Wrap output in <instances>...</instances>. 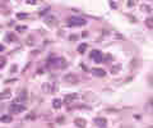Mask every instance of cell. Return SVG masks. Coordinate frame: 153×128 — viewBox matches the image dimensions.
I'll return each instance as SVG.
<instances>
[{
    "label": "cell",
    "mask_w": 153,
    "mask_h": 128,
    "mask_svg": "<svg viewBox=\"0 0 153 128\" xmlns=\"http://www.w3.org/2000/svg\"><path fill=\"white\" fill-rule=\"evenodd\" d=\"M66 65V62L63 58H56V59H50L47 67L49 68H64Z\"/></svg>",
    "instance_id": "cell-1"
},
{
    "label": "cell",
    "mask_w": 153,
    "mask_h": 128,
    "mask_svg": "<svg viewBox=\"0 0 153 128\" xmlns=\"http://www.w3.org/2000/svg\"><path fill=\"white\" fill-rule=\"evenodd\" d=\"M87 23V21L81 17H70L69 21H68V26L70 27H75V26H84Z\"/></svg>",
    "instance_id": "cell-2"
},
{
    "label": "cell",
    "mask_w": 153,
    "mask_h": 128,
    "mask_svg": "<svg viewBox=\"0 0 153 128\" xmlns=\"http://www.w3.org/2000/svg\"><path fill=\"white\" fill-rule=\"evenodd\" d=\"M24 110H26V106L23 104H19V103H14L9 106V112L14 113V114H19L22 112H24Z\"/></svg>",
    "instance_id": "cell-3"
},
{
    "label": "cell",
    "mask_w": 153,
    "mask_h": 128,
    "mask_svg": "<svg viewBox=\"0 0 153 128\" xmlns=\"http://www.w3.org/2000/svg\"><path fill=\"white\" fill-rule=\"evenodd\" d=\"M65 82L68 83H70V85H77V83H79V77L74 73H68L64 76V78H63Z\"/></svg>",
    "instance_id": "cell-4"
},
{
    "label": "cell",
    "mask_w": 153,
    "mask_h": 128,
    "mask_svg": "<svg viewBox=\"0 0 153 128\" xmlns=\"http://www.w3.org/2000/svg\"><path fill=\"white\" fill-rule=\"evenodd\" d=\"M27 99H28V92H27V90H22L20 93H19V96H18V99H17L14 103H19V104H22V103H26V101H27Z\"/></svg>",
    "instance_id": "cell-5"
},
{
    "label": "cell",
    "mask_w": 153,
    "mask_h": 128,
    "mask_svg": "<svg viewBox=\"0 0 153 128\" xmlns=\"http://www.w3.org/2000/svg\"><path fill=\"white\" fill-rule=\"evenodd\" d=\"M79 96L78 93H69V95H66L65 97H64V101L66 103V104H70V103H73V101H75V100H78Z\"/></svg>",
    "instance_id": "cell-6"
},
{
    "label": "cell",
    "mask_w": 153,
    "mask_h": 128,
    "mask_svg": "<svg viewBox=\"0 0 153 128\" xmlns=\"http://www.w3.org/2000/svg\"><path fill=\"white\" fill-rule=\"evenodd\" d=\"M144 110H145L147 113H149V114L153 113V97H149L148 100H147L145 106H144Z\"/></svg>",
    "instance_id": "cell-7"
},
{
    "label": "cell",
    "mask_w": 153,
    "mask_h": 128,
    "mask_svg": "<svg viewBox=\"0 0 153 128\" xmlns=\"http://www.w3.org/2000/svg\"><path fill=\"white\" fill-rule=\"evenodd\" d=\"M74 124H75L78 128H86L87 122H86V119H83V118H75V119H74Z\"/></svg>",
    "instance_id": "cell-8"
},
{
    "label": "cell",
    "mask_w": 153,
    "mask_h": 128,
    "mask_svg": "<svg viewBox=\"0 0 153 128\" xmlns=\"http://www.w3.org/2000/svg\"><path fill=\"white\" fill-rule=\"evenodd\" d=\"M45 22H46L47 26L52 27V26L56 24V17H54V15H47L46 18H45Z\"/></svg>",
    "instance_id": "cell-9"
},
{
    "label": "cell",
    "mask_w": 153,
    "mask_h": 128,
    "mask_svg": "<svg viewBox=\"0 0 153 128\" xmlns=\"http://www.w3.org/2000/svg\"><path fill=\"white\" fill-rule=\"evenodd\" d=\"M92 73L96 77H105L106 76V72L103 69H101V68H93L92 69Z\"/></svg>",
    "instance_id": "cell-10"
},
{
    "label": "cell",
    "mask_w": 153,
    "mask_h": 128,
    "mask_svg": "<svg viewBox=\"0 0 153 128\" xmlns=\"http://www.w3.org/2000/svg\"><path fill=\"white\" fill-rule=\"evenodd\" d=\"M12 97V92H10L9 88H7V90H4L1 93H0V100H8Z\"/></svg>",
    "instance_id": "cell-11"
},
{
    "label": "cell",
    "mask_w": 153,
    "mask_h": 128,
    "mask_svg": "<svg viewBox=\"0 0 153 128\" xmlns=\"http://www.w3.org/2000/svg\"><path fill=\"white\" fill-rule=\"evenodd\" d=\"M94 123L97 124L98 127H101V128H105L106 124H107V120L105 118H96L94 119Z\"/></svg>",
    "instance_id": "cell-12"
},
{
    "label": "cell",
    "mask_w": 153,
    "mask_h": 128,
    "mask_svg": "<svg viewBox=\"0 0 153 128\" xmlns=\"http://www.w3.org/2000/svg\"><path fill=\"white\" fill-rule=\"evenodd\" d=\"M42 90L45 92H47V93H51L52 92V85H51V83H45V85L42 86Z\"/></svg>",
    "instance_id": "cell-13"
},
{
    "label": "cell",
    "mask_w": 153,
    "mask_h": 128,
    "mask_svg": "<svg viewBox=\"0 0 153 128\" xmlns=\"http://www.w3.org/2000/svg\"><path fill=\"white\" fill-rule=\"evenodd\" d=\"M87 47H88V45H87L86 42L81 44V45L78 46V51H79V54H84V53H86V50H87Z\"/></svg>",
    "instance_id": "cell-14"
},
{
    "label": "cell",
    "mask_w": 153,
    "mask_h": 128,
    "mask_svg": "<svg viewBox=\"0 0 153 128\" xmlns=\"http://www.w3.org/2000/svg\"><path fill=\"white\" fill-rule=\"evenodd\" d=\"M0 120H1V123H10V122H12V116L10 115H1L0 116Z\"/></svg>",
    "instance_id": "cell-15"
},
{
    "label": "cell",
    "mask_w": 153,
    "mask_h": 128,
    "mask_svg": "<svg viewBox=\"0 0 153 128\" xmlns=\"http://www.w3.org/2000/svg\"><path fill=\"white\" fill-rule=\"evenodd\" d=\"M7 41H8V42H14V41H17V37H15L14 33H8V35H7Z\"/></svg>",
    "instance_id": "cell-16"
},
{
    "label": "cell",
    "mask_w": 153,
    "mask_h": 128,
    "mask_svg": "<svg viewBox=\"0 0 153 128\" xmlns=\"http://www.w3.org/2000/svg\"><path fill=\"white\" fill-rule=\"evenodd\" d=\"M52 106L55 108V109H60L61 108V101L59 99H55L54 101H52Z\"/></svg>",
    "instance_id": "cell-17"
},
{
    "label": "cell",
    "mask_w": 153,
    "mask_h": 128,
    "mask_svg": "<svg viewBox=\"0 0 153 128\" xmlns=\"http://www.w3.org/2000/svg\"><path fill=\"white\" fill-rule=\"evenodd\" d=\"M145 26L148 27V28L153 30V18H147L145 19Z\"/></svg>",
    "instance_id": "cell-18"
},
{
    "label": "cell",
    "mask_w": 153,
    "mask_h": 128,
    "mask_svg": "<svg viewBox=\"0 0 153 128\" xmlns=\"http://www.w3.org/2000/svg\"><path fill=\"white\" fill-rule=\"evenodd\" d=\"M140 9L143 10V12H148V13H151V12H152V8L149 7V5H147V4H143V5L140 7Z\"/></svg>",
    "instance_id": "cell-19"
},
{
    "label": "cell",
    "mask_w": 153,
    "mask_h": 128,
    "mask_svg": "<svg viewBox=\"0 0 153 128\" xmlns=\"http://www.w3.org/2000/svg\"><path fill=\"white\" fill-rule=\"evenodd\" d=\"M17 18L18 19H26V18H28V14L27 13H18L17 14Z\"/></svg>",
    "instance_id": "cell-20"
},
{
    "label": "cell",
    "mask_w": 153,
    "mask_h": 128,
    "mask_svg": "<svg viewBox=\"0 0 153 128\" xmlns=\"http://www.w3.org/2000/svg\"><path fill=\"white\" fill-rule=\"evenodd\" d=\"M120 68H121L120 64H119V65H114V67L111 68V72H112V73H117V72L120 70Z\"/></svg>",
    "instance_id": "cell-21"
},
{
    "label": "cell",
    "mask_w": 153,
    "mask_h": 128,
    "mask_svg": "<svg viewBox=\"0 0 153 128\" xmlns=\"http://www.w3.org/2000/svg\"><path fill=\"white\" fill-rule=\"evenodd\" d=\"M93 59H94V62H96V63H102V54L100 53L97 57H94Z\"/></svg>",
    "instance_id": "cell-22"
},
{
    "label": "cell",
    "mask_w": 153,
    "mask_h": 128,
    "mask_svg": "<svg viewBox=\"0 0 153 128\" xmlns=\"http://www.w3.org/2000/svg\"><path fill=\"white\" fill-rule=\"evenodd\" d=\"M15 30L18 31V32H24V31L27 30V27H26V26H17Z\"/></svg>",
    "instance_id": "cell-23"
},
{
    "label": "cell",
    "mask_w": 153,
    "mask_h": 128,
    "mask_svg": "<svg viewBox=\"0 0 153 128\" xmlns=\"http://www.w3.org/2000/svg\"><path fill=\"white\" fill-rule=\"evenodd\" d=\"M120 109H116V108H109V109H106V112L107 113H117Z\"/></svg>",
    "instance_id": "cell-24"
},
{
    "label": "cell",
    "mask_w": 153,
    "mask_h": 128,
    "mask_svg": "<svg viewBox=\"0 0 153 128\" xmlns=\"http://www.w3.org/2000/svg\"><path fill=\"white\" fill-rule=\"evenodd\" d=\"M100 53H101V51H100V50H93V51H92V53H91V58H92V59H93L94 57H97V55H98Z\"/></svg>",
    "instance_id": "cell-25"
},
{
    "label": "cell",
    "mask_w": 153,
    "mask_h": 128,
    "mask_svg": "<svg viewBox=\"0 0 153 128\" xmlns=\"http://www.w3.org/2000/svg\"><path fill=\"white\" fill-rule=\"evenodd\" d=\"M49 10H50V7H47V8H45V9H42V10H41V12H40V15H45V14H46V13L49 12Z\"/></svg>",
    "instance_id": "cell-26"
},
{
    "label": "cell",
    "mask_w": 153,
    "mask_h": 128,
    "mask_svg": "<svg viewBox=\"0 0 153 128\" xmlns=\"http://www.w3.org/2000/svg\"><path fill=\"white\" fill-rule=\"evenodd\" d=\"M5 63H7L5 58H0V68H3V67L5 65Z\"/></svg>",
    "instance_id": "cell-27"
},
{
    "label": "cell",
    "mask_w": 153,
    "mask_h": 128,
    "mask_svg": "<svg viewBox=\"0 0 153 128\" xmlns=\"http://www.w3.org/2000/svg\"><path fill=\"white\" fill-rule=\"evenodd\" d=\"M14 70H17V65H12V68H10V73H14Z\"/></svg>",
    "instance_id": "cell-28"
},
{
    "label": "cell",
    "mask_w": 153,
    "mask_h": 128,
    "mask_svg": "<svg viewBox=\"0 0 153 128\" xmlns=\"http://www.w3.org/2000/svg\"><path fill=\"white\" fill-rule=\"evenodd\" d=\"M148 81H149V83H151V86H153V76H149V77H148Z\"/></svg>",
    "instance_id": "cell-29"
},
{
    "label": "cell",
    "mask_w": 153,
    "mask_h": 128,
    "mask_svg": "<svg viewBox=\"0 0 153 128\" xmlns=\"http://www.w3.org/2000/svg\"><path fill=\"white\" fill-rule=\"evenodd\" d=\"M27 3H28V4H36L37 0H27Z\"/></svg>",
    "instance_id": "cell-30"
},
{
    "label": "cell",
    "mask_w": 153,
    "mask_h": 128,
    "mask_svg": "<svg viewBox=\"0 0 153 128\" xmlns=\"http://www.w3.org/2000/svg\"><path fill=\"white\" fill-rule=\"evenodd\" d=\"M134 4H135V1H134V0H130V1L128 3V5H129V7H133Z\"/></svg>",
    "instance_id": "cell-31"
},
{
    "label": "cell",
    "mask_w": 153,
    "mask_h": 128,
    "mask_svg": "<svg viewBox=\"0 0 153 128\" xmlns=\"http://www.w3.org/2000/svg\"><path fill=\"white\" fill-rule=\"evenodd\" d=\"M32 118H35V115H33V114H31V115H28V116H27V118H26V119H32Z\"/></svg>",
    "instance_id": "cell-32"
},
{
    "label": "cell",
    "mask_w": 153,
    "mask_h": 128,
    "mask_svg": "<svg viewBox=\"0 0 153 128\" xmlns=\"http://www.w3.org/2000/svg\"><path fill=\"white\" fill-rule=\"evenodd\" d=\"M1 51H4V45H1V44H0V53Z\"/></svg>",
    "instance_id": "cell-33"
},
{
    "label": "cell",
    "mask_w": 153,
    "mask_h": 128,
    "mask_svg": "<svg viewBox=\"0 0 153 128\" xmlns=\"http://www.w3.org/2000/svg\"><path fill=\"white\" fill-rule=\"evenodd\" d=\"M12 82H15V80H8L7 83H12Z\"/></svg>",
    "instance_id": "cell-34"
},
{
    "label": "cell",
    "mask_w": 153,
    "mask_h": 128,
    "mask_svg": "<svg viewBox=\"0 0 153 128\" xmlns=\"http://www.w3.org/2000/svg\"><path fill=\"white\" fill-rule=\"evenodd\" d=\"M145 128H153V126L151 124V126H148V127H145Z\"/></svg>",
    "instance_id": "cell-35"
}]
</instances>
